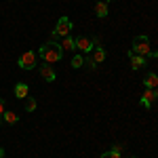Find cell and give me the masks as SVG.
I'll list each match as a JSON object with an SVG mask.
<instances>
[{
	"label": "cell",
	"instance_id": "cell-2",
	"mask_svg": "<svg viewBox=\"0 0 158 158\" xmlns=\"http://www.w3.org/2000/svg\"><path fill=\"white\" fill-rule=\"evenodd\" d=\"M135 55H141V57H146V59H154L158 57L156 51H152L150 47V38L148 36H135L133 38V49H131Z\"/></svg>",
	"mask_w": 158,
	"mask_h": 158
},
{
	"label": "cell",
	"instance_id": "cell-20",
	"mask_svg": "<svg viewBox=\"0 0 158 158\" xmlns=\"http://www.w3.org/2000/svg\"><path fill=\"white\" fill-rule=\"evenodd\" d=\"M154 97H156V99H158V86H156V91H154Z\"/></svg>",
	"mask_w": 158,
	"mask_h": 158
},
{
	"label": "cell",
	"instance_id": "cell-14",
	"mask_svg": "<svg viewBox=\"0 0 158 158\" xmlns=\"http://www.w3.org/2000/svg\"><path fill=\"white\" fill-rule=\"evenodd\" d=\"M2 118H4V122H9V124H15V122L19 120V116H17L15 112H4Z\"/></svg>",
	"mask_w": 158,
	"mask_h": 158
},
{
	"label": "cell",
	"instance_id": "cell-16",
	"mask_svg": "<svg viewBox=\"0 0 158 158\" xmlns=\"http://www.w3.org/2000/svg\"><path fill=\"white\" fill-rule=\"evenodd\" d=\"M82 65H85V57H82V55H76V57L72 59V68L78 70V68H82Z\"/></svg>",
	"mask_w": 158,
	"mask_h": 158
},
{
	"label": "cell",
	"instance_id": "cell-17",
	"mask_svg": "<svg viewBox=\"0 0 158 158\" xmlns=\"http://www.w3.org/2000/svg\"><path fill=\"white\" fill-rule=\"evenodd\" d=\"M101 158H120V152H116V150H110V152H103Z\"/></svg>",
	"mask_w": 158,
	"mask_h": 158
},
{
	"label": "cell",
	"instance_id": "cell-21",
	"mask_svg": "<svg viewBox=\"0 0 158 158\" xmlns=\"http://www.w3.org/2000/svg\"><path fill=\"white\" fill-rule=\"evenodd\" d=\"M103 2H112V0H103Z\"/></svg>",
	"mask_w": 158,
	"mask_h": 158
},
{
	"label": "cell",
	"instance_id": "cell-7",
	"mask_svg": "<svg viewBox=\"0 0 158 158\" xmlns=\"http://www.w3.org/2000/svg\"><path fill=\"white\" fill-rule=\"evenodd\" d=\"M38 70H40V76H42V78H44L47 82H53V80H55V70L51 68L49 63H42V65H40Z\"/></svg>",
	"mask_w": 158,
	"mask_h": 158
},
{
	"label": "cell",
	"instance_id": "cell-3",
	"mask_svg": "<svg viewBox=\"0 0 158 158\" xmlns=\"http://www.w3.org/2000/svg\"><path fill=\"white\" fill-rule=\"evenodd\" d=\"M70 32H72V21L68 17H61L53 30V34H51V40H57L59 36H70Z\"/></svg>",
	"mask_w": 158,
	"mask_h": 158
},
{
	"label": "cell",
	"instance_id": "cell-19",
	"mask_svg": "<svg viewBox=\"0 0 158 158\" xmlns=\"http://www.w3.org/2000/svg\"><path fill=\"white\" fill-rule=\"evenodd\" d=\"M0 158H4V150L2 148H0Z\"/></svg>",
	"mask_w": 158,
	"mask_h": 158
},
{
	"label": "cell",
	"instance_id": "cell-8",
	"mask_svg": "<svg viewBox=\"0 0 158 158\" xmlns=\"http://www.w3.org/2000/svg\"><path fill=\"white\" fill-rule=\"evenodd\" d=\"M15 95H17V99H25L27 95H30V86L25 85V82L15 85Z\"/></svg>",
	"mask_w": 158,
	"mask_h": 158
},
{
	"label": "cell",
	"instance_id": "cell-15",
	"mask_svg": "<svg viewBox=\"0 0 158 158\" xmlns=\"http://www.w3.org/2000/svg\"><path fill=\"white\" fill-rule=\"evenodd\" d=\"M36 108H38L36 99H34V97H25V110H27V112H34Z\"/></svg>",
	"mask_w": 158,
	"mask_h": 158
},
{
	"label": "cell",
	"instance_id": "cell-12",
	"mask_svg": "<svg viewBox=\"0 0 158 158\" xmlns=\"http://www.w3.org/2000/svg\"><path fill=\"white\" fill-rule=\"evenodd\" d=\"M61 49H63V51H74V49H76V38H72V36H63Z\"/></svg>",
	"mask_w": 158,
	"mask_h": 158
},
{
	"label": "cell",
	"instance_id": "cell-5",
	"mask_svg": "<svg viewBox=\"0 0 158 158\" xmlns=\"http://www.w3.org/2000/svg\"><path fill=\"white\" fill-rule=\"evenodd\" d=\"M76 49L82 51V53H91V51L95 49V44H93V38H85V36L76 38Z\"/></svg>",
	"mask_w": 158,
	"mask_h": 158
},
{
	"label": "cell",
	"instance_id": "cell-13",
	"mask_svg": "<svg viewBox=\"0 0 158 158\" xmlns=\"http://www.w3.org/2000/svg\"><path fill=\"white\" fill-rule=\"evenodd\" d=\"M143 85H146V89H156L158 86V76L156 74H148L146 78H143Z\"/></svg>",
	"mask_w": 158,
	"mask_h": 158
},
{
	"label": "cell",
	"instance_id": "cell-4",
	"mask_svg": "<svg viewBox=\"0 0 158 158\" xmlns=\"http://www.w3.org/2000/svg\"><path fill=\"white\" fill-rule=\"evenodd\" d=\"M36 61H38V57H36L34 51H25L23 55L19 57V68L21 70H34L36 68Z\"/></svg>",
	"mask_w": 158,
	"mask_h": 158
},
{
	"label": "cell",
	"instance_id": "cell-10",
	"mask_svg": "<svg viewBox=\"0 0 158 158\" xmlns=\"http://www.w3.org/2000/svg\"><path fill=\"white\" fill-rule=\"evenodd\" d=\"M95 15H97V17H101V19L110 15V11H108V4H106L103 0H97V4H95Z\"/></svg>",
	"mask_w": 158,
	"mask_h": 158
},
{
	"label": "cell",
	"instance_id": "cell-9",
	"mask_svg": "<svg viewBox=\"0 0 158 158\" xmlns=\"http://www.w3.org/2000/svg\"><path fill=\"white\" fill-rule=\"evenodd\" d=\"M154 91H152V89H146V93H143V95H141V106H143V108H152V101H154Z\"/></svg>",
	"mask_w": 158,
	"mask_h": 158
},
{
	"label": "cell",
	"instance_id": "cell-11",
	"mask_svg": "<svg viewBox=\"0 0 158 158\" xmlns=\"http://www.w3.org/2000/svg\"><path fill=\"white\" fill-rule=\"evenodd\" d=\"M91 59L95 61V63H103V61H106V51L101 49V47H95V49H93V55H91Z\"/></svg>",
	"mask_w": 158,
	"mask_h": 158
},
{
	"label": "cell",
	"instance_id": "cell-18",
	"mask_svg": "<svg viewBox=\"0 0 158 158\" xmlns=\"http://www.w3.org/2000/svg\"><path fill=\"white\" fill-rule=\"evenodd\" d=\"M4 112H6V110H4V101H2V99H0V116H2V114H4Z\"/></svg>",
	"mask_w": 158,
	"mask_h": 158
},
{
	"label": "cell",
	"instance_id": "cell-1",
	"mask_svg": "<svg viewBox=\"0 0 158 158\" xmlns=\"http://www.w3.org/2000/svg\"><path fill=\"white\" fill-rule=\"evenodd\" d=\"M61 55H63V49H61L59 42H55V40H49V42H44V44L40 47V57L47 61V63L59 61Z\"/></svg>",
	"mask_w": 158,
	"mask_h": 158
},
{
	"label": "cell",
	"instance_id": "cell-6",
	"mask_svg": "<svg viewBox=\"0 0 158 158\" xmlns=\"http://www.w3.org/2000/svg\"><path fill=\"white\" fill-rule=\"evenodd\" d=\"M129 57H131V68H133V70H141V68H143V65L148 63L146 57H141V55H135L133 51H129Z\"/></svg>",
	"mask_w": 158,
	"mask_h": 158
}]
</instances>
